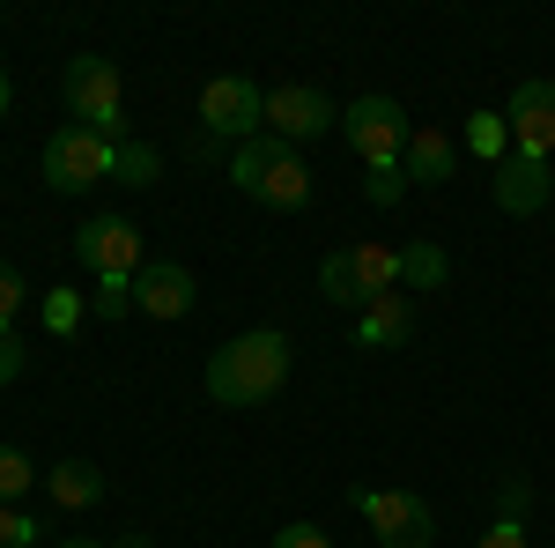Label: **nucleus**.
Segmentation results:
<instances>
[{
    "label": "nucleus",
    "mask_w": 555,
    "mask_h": 548,
    "mask_svg": "<svg viewBox=\"0 0 555 548\" xmlns=\"http://www.w3.org/2000/svg\"><path fill=\"white\" fill-rule=\"evenodd\" d=\"M282 379H289V334H282V327L222 341L208 356V371H201L215 408H259L267 393H282Z\"/></svg>",
    "instance_id": "f257e3e1"
},
{
    "label": "nucleus",
    "mask_w": 555,
    "mask_h": 548,
    "mask_svg": "<svg viewBox=\"0 0 555 548\" xmlns=\"http://www.w3.org/2000/svg\"><path fill=\"white\" fill-rule=\"evenodd\" d=\"M474 548H526V526H512V519H496V526H489V534H481Z\"/></svg>",
    "instance_id": "bb28decb"
},
{
    "label": "nucleus",
    "mask_w": 555,
    "mask_h": 548,
    "mask_svg": "<svg viewBox=\"0 0 555 548\" xmlns=\"http://www.w3.org/2000/svg\"><path fill=\"white\" fill-rule=\"evenodd\" d=\"M44 319H52V334H67V327H75V290H52Z\"/></svg>",
    "instance_id": "cd10ccee"
},
{
    "label": "nucleus",
    "mask_w": 555,
    "mask_h": 548,
    "mask_svg": "<svg viewBox=\"0 0 555 548\" xmlns=\"http://www.w3.org/2000/svg\"><path fill=\"white\" fill-rule=\"evenodd\" d=\"M230 186H237L245 201L282 208V215L311 201V170H304V156L289 149V141H274V133H259V141H245V149L230 156Z\"/></svg>",
    "instance_id": "f03ea898"
},
{
    "label": "nucleus",
    "mask_w": 555,
    "mask_h": 548,
    "mask_svg": "<svg viewBox=\"0 0 555 548\" xmlns=\"http://www.w3.org/2000/svg\"><path fill=\"white\" fill-rule=\"evenodd\" d=\"M104 497V474L89 460H67V467H52V505H67V511H89Z\"/></svg>",
    "instance_id": "f3484780"
},
{
    "label": "nucleus",
    "mask_w": 555,
    "mask_h": 548,
    "mask_svg": "<svg viewBox=\"0 0 555 548\" xmlns=\"http://www.w3.org/2000/svg\"><path fill=\"white\" fill-rule=\"evenodd\" d=\"M385 290H400V253L392 245H341V253L319 259V296L341 304V311H363Z\"/></svg>",
    "instance_id": "7ed1b4c3"
},
{
    "label": "nucleus",
    "mask_w": 555,
    "mask_h": 548,
    "mask_svg": "<svg viewBox=\"0 0 555 548\" xmlns=\"http://www.w3.org/2000/svg\"><path fill=\"white\" fill-rule=\"evenodd\" d=\"M30 482H38V467L23 460V445H0V505H23Z\"/></svg>",
    "instance_id": "aec40b11"
},
{
    "label": "nucleus",
    "mask_w": 555,
    "mask_h": 548,
    "mask_svg": "<svg viewBox=\"0 0 555 548\" xmlns=\"http://www.w3.org/2000/svg\"><path fill=\"white\" fill-rule=\"evenodd\" d=\"M363 201H371V208H400V201H408V170H371V178H363Z\"/></svg>",
    "instance_id": "4be33fe9"
},
{
    "label": "nucleus",
    "mask_w": 555,
    "mask_h": 548,
    "mask_svg": "<svg viewBox=\"0 0 555 548\" xmlns=\"http://www.w3.org/2000/svg\"><path fill=\"white\" fill-rule=\"evenodd\" d=\"M15 311H23V275L0 259V327H15Z\"/></svg>",
    "instance_id": "b1692460"
},
{
    "label": "nucleus",
    "mask_w": 555,
    "mask_h": 548,
    "mask_svg": "<svg viewBox=\"0 0 555 548\" xmlns=\"http://www.w3.org/2000/svg\"><path fill=\"white\" fill-rule=\"evenodd\" d=\"M408 334H415V296L408 290H385L378 304L356 311V341H363V348H400Z\"/></svg>",
    "instance_id": "4468645a"
},
{
    "label": "nucleus",
    "mask_w": 555,
    "mask_h": 548,
    "mask_svg": "<svg viewBox=\"0 0 555 548\" xmlns=\"http://www.w3.org/2000/svg\"><path fill=\"white\" fill-rule=\"evenodd\" d=\"M467 149H474V156H489V164H504V156H512V127H504L496 112H474Z\"/></svg>",
    "instance_id": "a211bd4d"
},
{
    "label": "nucleus",
    "mask_w": 555,
    "mask_h": 548,
    "mask_svg": "<svg viewBox=\"0 0 555 548\" xmlns=\"http://www.w3.org/2000/svg\"><path fill=\"white\" fill-rule=\"evenodd\" d=\"M156 170H164V156H156L149 141H127L119 164H112V178H119V186H156Z\"/></svg>",
    "instance_id": "6ab92c4d"
},
{
    "label": "nucleus",
    "mask_w": 555,
    "mask_h": 548,
    "mask_svg": "<svg viewBox=\"0 0 555 548\" xmlns=\"http://www.w3.org/2000/svg\"><path fill=\"white\" fill-rule=\"evenodd\" d=\"M201 127H208V141H259L267 133V89L253 82V75H215L208 89H201Z\"/></svg>",
    "instance_id": "39448f33"
},
{
    "label": "nucleus",
    "mask_w": 555,
    "mask_h": 548,
    "mask_svg": "<svg viewBox=\"0 0 555 548\" xmlns=\"http://www.w3.org/2000/svg\"><path fill=\"white\" fill-rule=\"evenodd\" d=\"M75 259H82L89 275L104 282V275H141L149 259H141V230H133L127 215H96L75 230Z\"/></svg>",
    "instance_id": "9d476101"
},
{
    "label": "nucleus",
    "mask_w": 555,
    "mask_h": 548,
    "mask_svg": "<svg viewBox=\"0 0 555 548\" xmlns=\"http://www.w3.org/2000/svg\"><path fill=\"white\" fill-rule=\"evenodd\" d=\"M193 296H201V290H193V275H185L178 259H149V267L133 275V304H141L149 319H185Z\"/></svg>",
    "instance_id": "ddd939ff"
},
{
    "label": "nucleus",
    "mask_w": 555,
    "mask_h": 548,
    "mask_svg": "<svg viewBox=\"0 0 555 548\" xmlns=\"http://www.w3.org/2000/svg\"><path fill=\"white\" fill-rule=\"evenodd\" d=\"M274 548H334V541H326L311 519H297V526H282V534H274Z\"/></svg>",
    "instance_id": "a878e982"
},
{
    "label": "nucleus",
    "mask_w": 555,
    "mask_h": 548,
    "mask_svg": "<svg viewBox=\"0 0 555 548\" xmlns=\"http://www.w3.org/2000/svg\"><path fill=\"white\" fill-rule=\"evenodd\" d=\"M8 104H15V75L0 67V119H8Z\"/></svg>",
    "instance_id": "7c9ffc66"
},
{
    "label": "nucleus",
    "mask_w": 555,
    "mask_h": 548,
    "mask_svg": "<svg viewBox=\"0 0 555 548\" xmlns=\"http://www.w3.org/2000/svg\"><path fill=\"white\" fill-rule=\"evenodd\" d=\"M400 170H408V186H444V178H452V141H444L437 127H415Z\"/></svg>",
    "instance_id": "2eb2a0df"
},
{
    "label": "nucleus",
    "mask_w": 555,
    "mask_h": 548,
    "mask_svg": "<svg viewBox=\"0 0 555 548\" xmlns=\"http://www.w3.org/2000/svg\"><path fill=\"white\" fill-rule=\"evenodd\" d=\"M119 164V149L112 141H96L89 127H60L44 141V186L52 193H82V186H104Z\"/></svg>",
    "instance_id": "6e6552de"
},
{
    "label": "nucleus",
    "mask_w": 555,
    "mask_h": 548,
    "mask_svg": "<svg viewBox=\"0 0 555 548\" xmlns=\"http://www.w3.org/2000/svg\"><path fill=\"white\" fill-rule=\"evenodd\" d=\"M60 548H96V541H82V534H67ZM119 548H149V534H133V541H119Z\"/></svg>",
    "instance_id": "c756f323"
},
{
    "label": "nucleus",
    "mask_w": 555,
    "mask_h": 548,
    "mask_svg": "<svg viewBox=\"0 0 555 548\" xmlns=\"http://www.w3.org/2000/svg\"><path fill=\"white\" fill-rule=\"evenodd\" d=\"M30 541H38L30 511H23V505H0V548H30Z\"/></svg>",
    "instance_id": "5701e85b"
},
{
    "label": "nucleus",
    "mask_w": 555,
    "mask_h": 548,
    "mask_svg": "<svg viewBox=\"0 0 555 548\" xmlns=\"http://www.w3.org/2000/svg\"><path fill=\"white\" fill-rule=\"evenodd\" d=\"M356 511L371 519L378 548H429L437 541V511L423 489H356Z\"/></svg>",
    "instance_id": "0eeeda50"
},
{
    "label": "nucleus",
    "mask_w": 555,
    "mask_h": 548,
    "mask_svg": "<svg viewBox=\"0 0 555 548\" xmlns=\"http://www.w3.org/2000/svg\"><path fill=\"white\" fill-rule=\"evenodd\" d=\"M15 379H23V334L0 327V385H15Z\"/></svg>",
    "instance_id": "393cba45"
},
{
    "label": "nucleus",
    "mask_w": 555,
    "mask_h": 548,
    "mask_svg": "<svg viewBox=\"0 0 555 548\" xmlns=\"http://www.w3.org/2000/svg\"><path fill=\"white\" fill-rule=\"evenodd\" d=\"M496 208L504 215H541L548 208V193H555V178H548V156H526V149H512L504 164H496Z\"/></svg>",
    "instance_id": "f8f14e48"
},
{
    "label": "nucleus",
    "mask_w": 555,
    "mask_h": 548,
    "mask_svg": "<svg viewBox=\"0 0 555 548\" xmlns=\"http://www.w3.org/2000/svg\"><path fill=\"white\" fill-rule=\"evenodd\" d=\"M326 127H341V112H334V97L326 89H311V82H282V89H267V133L274 141H311V133H326Z\"/></svg>",
    "instance_id": "1a4fd4ad"
},
{
    "label": "nucleus",
    "mask_w": 555,
    "mask_h": 548,
    "mask_svg": "<svg viewBox=\"0 0 555 548\" xmlns=\"http://www.w3.org/2000/svg\"><path fill=\"white\" fill-rule=\"evenodd\" d=\"M60 89H67L75 127H89L96 141H112V149H127V104H119V67H112V60H96V52L67 60Z\"/></svg>",
    "instance_id": "20e7f679"
},
{
    "label": "nucleus",
    "mask_w": 555,
    "mask_h": 548,
    "mask_svg": "<svg viewBox=\"0 0 555 548\" xmlns=\"http://www.w3.org/2000/svg\"><path fill=\"white\" fill-rule=\"evenodd\" d=\"M504 127H512V149L548 156L555 149V82H518L512 104H504Z\"/></svg>",
    "instance_id": "9b49d317"
},
{
    "label": "nucleus",
    "mask_w": 555,
    "mask_h": 548,
    "mask_svg": "<svg viewBox=\"0 0 555 548\" xmlns=\"http://www.w3.org/2000/svg\"><path fill=\"white\" fill-rule=\"evenodd\" d=\"M133 311V275H104L96 282V319H127Z\"/></svg>",
    "instance_id": "412c9836"
},
{
    "label": "nucleus",
    "mask_w": 555,
    "mask_h": 548,
    "mask_svg": "<svg viewBox=\"0 0 555 548\" xmlns=\"http://www.w3.org/2000/svg\"><path fill=\"white\" fill-rule=\"evenodd\" d=\"M341 133H348V149L363 156L371 170H400V156H408V112L392 104V97H356L341 112Z\"/></svg>",
    "instance_id": "423d86ee"
},
{
    "label": "nucleus",
    "mask_w": 555,
    "mask_h": 548,
    "mask_svg": "<svg viewBox=\"0 0 555 548\" xmlns=\"http://www.w3.org/2000/svg\"><path fill=\"white\" fill-rule=\"evenodd\" d=\"M452 282V259L437 253V245H400V290L408 296H429Z\"/></svg>",
    "instance_id": "dca6fc26"
},
{
    "label": "nucleus",
    "mask_w": 555,
    "mask_h": 548,
    "mask_svg": "<svg viewBox=\"0 0 555 548\" xmlns=\"http://www.w3.org/2000/svg\"><path fill=\"white\" fill-rule=\"evenodd\" d=\"M526 497H533L526 474H504V519H512V526H518V511H526Z\"/></svg>",
    "instance_id": "c85d7f7f"
}]
</instances>
